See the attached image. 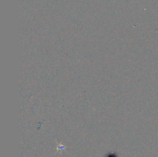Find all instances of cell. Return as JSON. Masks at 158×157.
I'll return each instance as SVG.
<instances>
[{"instance_id": "obj_1", "label": "cell", "mask_w": 158, "mask_h": 157, "mask_svg": "<svg viewBox=\"0 0 158 157\" xmlns=\"http://www.w3.org/2000/svg\"><path fill=\"white\" fill-rule=\"evenodd\" d=\"M63 149H64V146H61V145H60V146H59V148H58L59 150H63Z\"/></svg>"}]
</instances>
